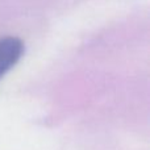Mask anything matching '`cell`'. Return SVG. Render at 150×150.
Masks as SVG:
<instances>
[{
    "label": "cell",
    "mask_w": 150,
    "mask_h": 150,
    "mask_svg": "<svg viewBox=\"0 0 150 150\" xmlns=\"http://www.w3.org/2000/svg\"><path fill=\"white\" fill-rule=\"evenodd\" d=\"M24 44L17 37L0 38V79L4 76L21 58Z\"/></svg>",
    "instance_id": "obj_1"
}]
</instances>
